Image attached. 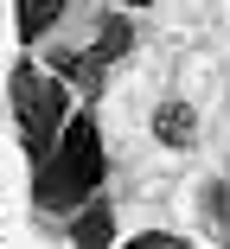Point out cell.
<instances>
[{
  "label": "cell",
  "instance_id": "obj_1",
  "mask_svg": "<svg viewBox=\"0 0 230 249\" xmlns=\"http://www.w3.org/2000/svg\"><path fill=\"white\" fill-rule=\"evenodd\" d=\"M103 173H109V154H103V128L89 109H71L58 147L32 166V205L52 211V217H71L77 205L103 192Z\"/></svg>",
  "mask_w": 230,
  "mask_h": 249
},
{
  "label": "cell",
  "instance_id": "obj_2",
  "mask_svg": "<svg viewBox=\"0 0 230 249\" xmlns=\"http://www.w3.org/2000/svg\"><path fill=\"white\" fill-rule=\"evenodd\" d=\"M7 103H13V122H19L26 160L38 166V160L58 147L64 122H71V83H64L58 71H45L38 58H13V71H7Z\"/></svg>",
  "mask_w": 230,
  "mask_h": 249
},
{
  "label": "cell",
  "instance_id": "obj_3",
  "mask_svg": "<svg viewBox=\"0 0 230 249\" xmlns=\"http://www.w3.org/2000/svg\"><path fill=\"white\" fill-rule=\"evenodd\" d=\"M71 243L77 249H115V205H109L103 192L71 211Z\"/></svg>",
  "mask_w": 230,
  "mask_h": 249
},
{
  "label": "cell",
  "instance_id": "obj_4",
  "mask_svg": "<svg viewBox=\"0 0 230 249\" xmlns=\"http://www.w3.org/2000/svg\"><path fill=\"white\" fill-rule=\"evenodd\" d=\"M64 7H71V0H13V32H19V45H38L45 32L64 19Z\"/></svg>",
  "mask_w": 230,
  "mask_h": 249
},
{
  "label": "cell",
  "instance_id": "obj_5",
  "mask_svg": "<svg viewBox=\"0 0 230 249\" xmlns=\"http://www.w3.org/2000/svg\"><path fill=\"white\" fill-rule=\"evenodd\" d=\"M154 141L192 147V141H198V109H192V103H160V109H154Z\"/></svg>",
  "mask_w": 230,
  "mask_h": 249
},
{
  "label": "cell",
  "instance_id": "obj_6",
  "mask_svg": "<svg viewBox=\"0 0 230 249\" xmlns=\"http://www.w3.org/2000/svg\"><path fill=\"white\" fill-rule=\"evenodd\" d=\"M128 45H134V26H128L122 13H109V19L96 26V45H83V52L96 58V64H122V58H128Z\"/></svg>",
  "mask_w": 230,
  "mask_h": 249
},
{
  "label": "cell",
  "instance_id": "obj_7",
  "mask_svg": "<svg viewBox=\"0 0 230 249\" xmlns=\"http://www.w3.org/2000/svg\"><path fill=\"white\" fill-rule=\"evenodd\" d=\"M122 249H198V243H186V236H173V230H141V236H128Z\"/></svg>",
  "mask_w": 230,
  "mask_h": 249
},
{
  "label": "cell",
  "instance_id": "obj_8",
  "mask_svg": "<svg viewBox=\"0 0 230 249\" xmlns=\"http://www.w3.org/2000/svg\"><path fill=\"white\" fill-rule=\"evenodd\" d=\"M122 7H154V0H122Z\"/></svg>",
  "mask_w": 230,
  "mask_h": 249
}]
</instances>
